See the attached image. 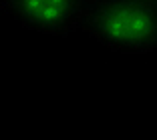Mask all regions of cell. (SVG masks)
<instances>
[{
  "mask_svg": "<svg viewBox=\"0 0 157 140\" xmlns=\"http://www.w3.org/2000/svg\"><path fill=\"white\" fill-rule=\"evenodd\" d=\"M78 30L109 50L145 54L157 48V6L147 0H89Z\"/></svg>",
  "mask_w": 157,
  "mask_h": 140,
  "instance_id": "6da1fadb",
  "label": "cell"
},
{
  "mask_svg": "<svg viewBox=\"0 0 157 140\" xmlns=\"http://www.w3.org/2000/svg\"><path fill=\"white\" fill-rule=\"evenodd\" d=\"M89 0H0V10L40 34L67 36L78 30Z\"/></svg>",
  "mask_w": 157,
  "mask_h": 140,
  "instance_id": "7a4b0ae2",
  "label": "cell"
},
{
  "mask_svg": "<svg viewBox=\"0 0 157 140\" xmlns=\"http://www.w3.org/2000/svg\"><path fill=\"white\" fill-rule=\"evenodd\" d=\"M147 2H151V4H155V6H157V0H147Z\"/></svg>",
  "mask_w": 157,
  "mask_h": 140,
  "instance_id": "3957f363",
  "label": "cell"
}]
</instances>
